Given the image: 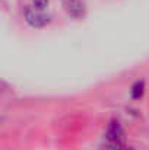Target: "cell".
Wrapping results in <instances>:
<instances>
[{"instance_id":"obj_5","label":"cell","mask_w":149,"mask_h":150,"mask_svg":"<svg viewBox=\"0 0 149 150\" xmlns=\"http://www.w3.org/2000/svg\"><path fill=\"white\" fill-rule=\"evenodd\" d=\"M102 150H130L129 147L124 146V143H107V146H104Z\"/></svg>"},{"instance_id":"obj_3","label":"cell","mask_w":149,"mask_h":150,"mask_svg":"<svg viewBox=\"0 0 149 150\" xmlns=\"http://www.w3.org/2000/svg\"><path fill=\"white\" fill-rule=\"evenodd\" d=\"M107 140L110 143H124L123 142V128L118 122H111L107 130Z\"/></svg>"},{"instance_id":"obj_2","label":"cell","mask_w":149,"mask_h":150,"mask_svg":"<svg viewBox=\"0 0 149 150\" xmlns=\"http://www.w3.org/2000/svg\"><path fill=\"white\" fill-rule=\"evenodd\" d=\"M64 7H66L67 13L75 19H79L85 15V3L82 0H66Z\"/></svg>"},{"instance_id":"obj_4","label":"cell","mask_w":149,"mask_h":150,"mask_svg":"<svg viewBox=\"0 0 149 150\" xmlns=\"http://www.w3.org/2000/svg\"><path fill=\"white\" fill-rule=\"evenodd\" d=\"M143 89H145V83L143 82H136L132 88V96L133 98H140L143 95Z\"/></svg>"},{"instance_id":"obj_1","label":"cell","mask_w":149,"mask_h":150,"mask_svg":"<svg viewBox=\"0 0 149 150\" xmlns=\"http://www.w3.org/2000/svg\"><path fill=\"white\" fill-rule=\"evenodd\" d=\"M24 16H25V21H26L32 28H44V26H47L50 22H51L50 15H47L44 10L37 9V7H34V6L26 7L25 12H24Z\"/></svg>"},{"instance_id":"obj_6","label":"cell","mask_w":149,"mask_h":150,"mask_svg":"<svg viewBox=\"0 0 149 150\" xmlns=\"http://www.w3.org/2000/svg\"><path fill=\"white\" fill-rule=\"evenodd\" d=\"M32 6L41 10H46V7L48 6V0H32Z\"/></svg>"}]
</instances>
